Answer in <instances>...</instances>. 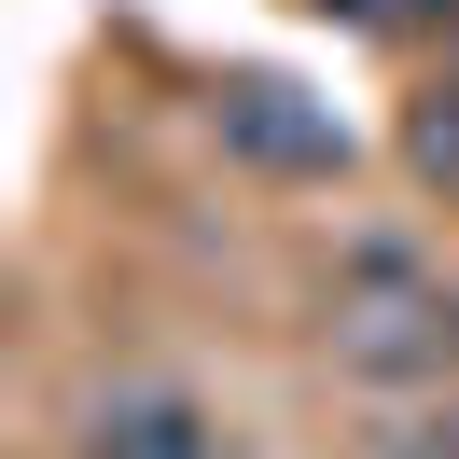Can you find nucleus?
Wrapping results in <instances>:
<instances>
[{
  "instance_id": "1",
  "label": "nucleus",
  "mask_w": 459,
  "mask_h": 459,
  "mask_svg": "<svg viewBox=\"0 0 459 459\" xmlns=\"http://www.w3.org/2000/svg\"><path fill=\"white\" fill-rule=\"evenodd\" d=\"M320 320H334V348H348L362 376H431V362H459V307L418 279V251H390V237H362V251L334 264Z\"/></svg>"
},
{
  "instance_id": "2",
  "label": "nucleus",
  "mask_w": 459,
  "mask_h": 459,
  "mask_svg": "<svg viewBox=\"0 0 459 459\" xmlns=\"http://www.w3.org/2000/svg\"><path fill=\"white\" fill-rule=\"evenodd\" d=\"M223 153H251V168H279V181H334L348 168V126L307 112L292 84H223Z\"/></svg>"
},
{
  "instance_id": "3",
  "label": "nucleus",
  "mask_w": 459,
  "mask_h": 459,
  "mask_svg": "<svg viewBox=\"0 0 459 459\" xmlns=\"http://www.w3.org/2000/svg\"><path fill=\"white\" fill-rule=\"evenodd\" d=\"M84 459H223V431H209V403H181V390H126V403H98Z\"/></svg>"
},
{
  "instance_id": "4",
  "label": "nucleus",
  "mask_w": 459,
  "mask_h": 459,
  "mask_svg": "<svg viewBox=\"0 0 459 459\" xmlns=\"http://www.w3.org/2000/svg\"><path fill=\"white\" fill-rule=\"evenodd\" d=\"M418 168L459 195V84H431V98H418Z\"/></svg>"
},
{
  "instance_id": "5",
  "label": "nucleus",
  "mask_w": 459,
  "mask_h": 459,
  "mask_svg": "<svg viewBox=\"0 0 459 459\" xmlns=\"http://www.w3.org/2000/svg\"><path fill=\"white\" fill-rule=\"evenodd\" d=\"M320 14H348V29H390V14H403V0H320Z\"/></svg>"
},
{
  "instance_id": "6",
  "label": "nucleus",
  "mask_w": 459,
  "mask_h": 459,
  "mask_svg": "<svg viewBox=\"0 0 459 459\" xmlns=\"http://www.w3.org/2000/svg\"><path fill=\"white\" fill-rule=\"evenodd\" d=\"M418 14H431V29H459V0H418Z\"/></svg>"
}]
</instances>
